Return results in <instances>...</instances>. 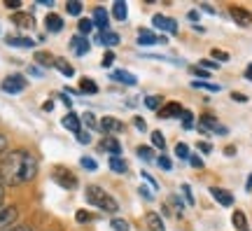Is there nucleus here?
<instances>
[{
	"mask_svg": "<svg viewBox=\"0 0 252 231\" xmlns=\"http://www.w3.org/2000/svg\"><path fill=\"white\" fill-rule=\"evenodd\" d=\"M37 175V157L31 150H9L0 157V178L5 187L26 185Z\"/></svg>",
	"mask_w": 252,
	"mask_h": 231,
	"instance_id": "nucleus-1",
	"label": "nucleus"
},
{
	"mask_svg": "<svg viewBox=\"0 0 252 231\" xmlns=\"http://www.w3.org/2000/svg\"><path fill=\"white\" fill-rule=\"evenodd\" d=\"M84 198H87V203L94 205V208H98L103 213H110V215H117L119 213V203L112 198V196L98 185H89L87 187V192H84Z\"/></svg>",
	"mask_w": 252,
	"mask_h": 231,
	"instance_id": "nucleus-2",
	"label": "nucleus"
},
{
	"mask_svg": "<svg viewBox=\"0 0 252 231\" xmlns=\"http://www.w3.org/2000/svg\"><path fill=\"white\" fill-rule=\"evenodd\" d=\"M0 87H2V91H5V94H21V91L28 87V82H26V77H24V75H17V72H14V75H7V77L2 80V84H0Z\"/></svg>",
	"mask_w": 252,
	"mask_h": 231,
	"instance_id": "nucleus-3",
	"label": "nucleus"
},
{
	"mask_svg": "<svg viewBox=\"0 0 252 231\" xmlns=\"http://www.w3.org/2000/svg\"><path fill=\"white\" fill-rule=\"evenodd\" d=\"M17 217H19L17 205H0V231L12 229L14 222H17Z\"/></svg>",
	"mask_w": 252,
	"mask_h": 231,
	"instance_id": "nucleus-4",
	"label": "nucleus"
},
{
	"mask_svg": "<svg viewBox=\"0 0 252 231\" xmlns=\"http://www.w3.org/2000/svg\"><path fill=\"white\" fill-rule=\"evenodd\" d=\"M54 182H59L63 189H75V187H77V175H72L68 168H56Z\"/></svg>",
	"mask_w": 252,
	"mask_h": 231,
	"instance_id": "nucleus-5",
	"label": "nucleus"
},
{
	"mask_svg": "<svg viewBox=\"0 0 252 231\" xmlns=\"http://www.w3.org/2000/svg\"><path fill=\"white\" fill-rule=\"evenodd\" d=\"M154 28H159V31H166V33H171V35H175L178 33V21L171 17H163V14H154L152 19Z\"/></svg>",
	"mask_w": 252,
	"mask_h": 231,
	"instance_id": "nucleus-6",
	"label": "nucleus"
},
{
	"mask_svg": "<svg viewBox=\"0 0 252 231\" xmlns=\"http://www.w3.org/2000/svg\"><path fill=\"white\" fill-rule=\"evenodd\" d=\"M98 129L100 131H105V133H122L124 131V122H119V119H115V117H103L98 122Z\"/></svg>",
	"mask_w": 252,
	"mask_h": 231,
	"instance_id": "nucleus-7",
	"label": "nucleus"
},
{
	"mask_svg": "<svg viewBox=\"0 0 252 231\" xmlns=\"http://www.w3.org/2000/svg\"><path fill=\"white\" fill-rule=\"evenodd\" d=\"M210 196H213L220 205H224V208L234 205V194L226 192V189H222V187H210Z\"/></svg>",
	"mask_w": 252,
	"mask_h": 231,
	"instance_id": "nucleus-8",
	"label": "nucleus"
},
{
	"mask_svg": "<svg viewBox=\"0 0 252 231\" xmlns=\"http://www.w3.org/2000/svg\"><path fill=\"white\" fill-rule=\"evenodd\" d=\"M201 131H213V133H217V135H224L226 133L224 126H220V122H217L215 117H210V115L201 117Z\"/></svg>",
	"mask_w": 252,
	"mask_h": 231,
	"instance_id": "nucleus-9",
	"label": "nucleus"
},
{
	"mask_svg": "<svg viewBox=\"0 0 252 231\" xmlns=\"http://www.w3.org/2000/svg\"><path fill=\"white\" fill-rule=\"evenodd\" d=\"M182 105L180 103H175V100H171V103H166V105H161V110H159V117L161 119H175V117H182Z\"/></svg>",
	"mask_w": 252,
	"mask_h": 231,
	"instance_id": "nucleus-10",
	"label": "nucleus"
},
{
	"mask_svg": "<svg viewBox=\"0 0 252 231\" xmlns=\"http://www.w3.org/2000/svg\"><path fill=\"white\" fill-rule=\"evenodd\" d=\"M159 42H166V37H163V35H154L152 31H145V28L138 33V45H140V47L159 45Z\"/></svg>",
	"mask_w": 252,
	"mask_h": 231,
	"instance_id": "nucleus-11",
	"label": "nucleus"
},
{
	"mask_svg": "<svg viewBox=\"0 0 252 231\" xmlns=\"http://www.w3.org/2000/svg\"><path fill=\"white\" fill-rule=\"evenodd\" d=\"M61 124H63V129H68V131H70V133H75V135L82 131V119L75 115V112H68V115L61 119Z\"/></svg>",
	"mask_w": 252,
	"mask_h": 231,
	"instance_id": "nucleus-12",
	"label": "nucleus"
},
{
	"mask_svg": "<svg viewBox=\"0 0 252 231\" xmlns=\"http://www.w3.org/2000/svg\"><path fill=\"white\" fill-rule=\"evenodd\" d=\"M229 14H231V19H234L238 26H250L252 24V14L243 7H231L229 9Z\"/></svg>",
	"mask_w": 252,
	"mask_h": 231,
	"instance_id": "nucleus-13",
	"label": "nucleus"
},
{
	"mask_svg": "<svg viewBox=\"0 0 252 231\" xmlns=\"http://www.w3.org/2000/svg\"><path fill=\"white\" fill-rule=\"evenodd\" d=\"M94 26H98L100 31H110V14L105 7L94 9Z\"/></svg>",
	"mask_w": 252,
	"mask_h": 231,
	"instance_id": "nucleus-14",
	"label": "nucleus"
},
{
	"mask_svg": "<svg viewBox=\"0 0 252 231\" xmlns=\"http://www.w3.org/2000/svg\"><path fill=\"white\" fill-rule=\"evenodd\" d=\"M70 47H72V52L77 54V56H84V54H89L91 45H89V40L84 35H75L70 37Z\"/></svg>",
	"mask_w": 252,
	"mask_h": 231,
	"instance_id": "nucleus-15",
	"label": "nucleus"
},
{
	"mask_svg": "<svg viewBox=\"0 0 252 231\" xmlns=\"http://www.w3.org/2000/svg\"><path fill=\"white\" fill-rule=\"evenodd\" d=\"M100 150H103V152H110L112 157H119V154H122V142H119L115 135H108L105 140L100 142Z\"/></svg>",
	"mask_w": 252,
	"mask_h": 231,
	"instance_id": "nucleus-16",
	"label": "nucleus"
},
{
	"mask_svg": "<svg viewBox=\"0 0 252 231\" xmlns=\"http://www.w3.org/2000/svg\"><path fill=\"white\" fill-rule=\"evenodd\" d=\"M112 80L119 82V84H128V87H135V84H138V77L128 70H115L112 72Z\"/></svg>",
	"mask_w": 252,
	"mask_h": 231,
	"instance_id": "nucleus-17",
	"label": "nucleus"
},
{
	"mask_svg": "<svg viewBox=\"0 0 252 231\" xmlns=\"http://www.w3.org/2000/svg\"><path fill=\"white\" fill-rule=\"evenodd\" d=\"M45 26H47V31L49 33H61L63 31V19L59 17V14H47V19H45Z\"/></svg>",
	"mask_w": 252,
	"mask_h": 231,
	"instance_id": "nucleus-18",
	"label": "nucleus"
},
{
	"mask_svg": "<svg viewBox=\"0 0 252 231\" xmlns=\"http://www.w3.org/2000/svg\"><path fill=\"white\" fill-rule=\"evenodd\" d=\"M145 222H147V229H150V231H166L163 220L157 213H147V215H145Z\"/></svg>",
	"mask_w": 252,
	"mask_h": 231,
	"instance_id": "nucleus-19",
	"label": "nucleus"
},
{
	"mask_svg": "<svg viewBox=\"0 0 252 231\" xmlns=\"http://www.w3.org/2000/svg\"><path fill=\"white\" fill-rule=\"evenodd\" d=\"M96 40H98L100 45H105V47H117L119 45V35L115 33V31H103Z\"/></svg>",
	"mask_w": 252,
	"mask_h": 231,
	"instance_id": "nucleus-20",
	"label": "nucleus"
},
{
	"mask_svg": "<svg viewBox=\"0 0 252 231\" xmlns=\"http://www.w3.org/2000/svg\"><path fill=\"white\" fill-rule=\"evenodd\" d=\"M5 42H7L9 47H21V49H31V47H35V42L37 40H31V37H7V40H5Z\"/></svg>",
	"mask_w": 252,
	"mask_h": 231,
	"instance_id": "nucleus-21",
	"label": "nucleus"
},
{
	"mask_svg": "<svg viewBox=\"0 0 252 231\" xmlns=\"http://www.w3.org/2000/svg\"><path fill=\"white\" fill-rule=\"evenodd\" d=\"M112 17L117 19V21H126V17H128V7H126L124 0H117V2L112 5Z\"/></svg>",
	"mask_w": 252,
	"mask_h": 231,
	"instance_id": "nucleus-22",
	"label": "nucleus"
},
{
	"mask_svg": "<svg viewBox=\"0 0 252 231\" xmlns=\"http://www.w3.org/2000/svg\"><path fill=\"white\" fill-rule=\"evenodd\" d=\"M54 68L56 70H61L65 77H72V75H75V68H72L65 59H59V56H54Z\"/></svg>",
	"mask_w": 252,
	"mask_h": 231,
	"instance_id": "nucleus-23",
	"label": "nucleus"
},
{
	"mask_svg": "<svg viewBox=\"0 0 252 231\" xmlns=\"http://www.w3.org/2000/svg\"><path fill=\"white\" fill-rule=\"evenodd\" d=\"M231 222H234V227L238 231H248V217H245L243 210H236V213L231 215Z\"/></svg>",
	"mask_w": 252,
	"mask_h": 231,
	"instance_id": "nucleus-24",
	"label": "nucleus"
},
{
	"mask_svg": "<svg viewBox=\"0 0 252 231\" xmlns=\"http://www.w3.org/2000/svg\"><path fill=\"white\" fill-rule=\"evenodd\" d=\"M110 170H115V173H126L128 170V164H126L122 157H110Z\"/></svg>",
	"mask_w": 252,
	"mask_h": 231,
	"instance_id": "nucleus-25",
	"label": "nucleus"
},
{
	"mask_svg": "<svg viewBox=\"0 0 252 231\" xmlns=\"http://www.w3.org/2000/svg\"><path fill=\"white\" fill-rule=\"evenodd\" d=\"M80 94H98V84L94 80H89V77H84L80 82Z\"/></svg>",
	"mask_w": 252,
	"mask_h": 231,
	"instance_id": "nucleus-26",
	"label": "nucleus"
},
{
	"mask_svg": "<svg viewBox=\"0 0 252 231\" xmlns=\"http://www.w3.org/2000/svg\"><path fill=\"white\" fill-rule=\"evenodd\" d=\"M77 31H80V35H89L91 31H94V19H80Z\"/></svg>",
	"mask_w": 252,
	"mask_h": 231,
	"instance_id": "nucleus-27",
	"label": "nucleus"
},
{
	"mask_svg": "<svg viewBox=\"0 0 252 231\" xmlns=\"http://www.w3.org/2000/svg\"><path fill=\"white\" fill-rule=\"evenodd\" d=\"M145 107H150V110H161V96H145Z\"/></svg>",
	"mask_w": 252,
	"mask_h": 231,
	"instance_id": "nucleus-28",
	"label": "nucleus"
},
{
	"mask_svg": "<svg viewBox=\"0 0 252 231\" xmlns=\"http://www.w3.org/2000/svg\"><path fill=\"white\" fill-rule=\"evenodd\" d=\"M152 145L157 150H166V138L161 135V131H152Z\"/></svg>",
	"mask_w": 252,
	"mask_h": 231,
	"instance_id": "nucleus-29",
	"label": "nucleus"
},
{
	"mask_svg": "<svg viewBox=\"0 0 252 231\" xmlns=\"http://www.w3.org/2000/svg\"><path fill=\"white\" fill-rule=\"evenodd\" d=\"M65 9H68V14H72V17H80L82 14V2L80 0H70V2L65 5Z\"/></svg>",
	"mask_w": 252,
	"mask_h": 231,
	"instance_id": "nucleus-30",
	"label": "nucleus"
},
{
	"mask_svg": "<svg viewBox=\"0 0 252 231\" xmlns=\"http://www.w3.org/2000/svg\"><path fill=\"white\" fill-rule=\"evenodd\" d=\"M82 122H84V126L91 129V131H96V129H98V122H96V117L91 115V112H84V115H82Z\"/></svg>",
	"mask_w": 252,
	"mask_h": 231,
	"instance_id": "nucleus-31",
	"label": "nucleus"
},
{
	"mask_svg": "<svg viewBox=\"0 0 252 231\" xmlns=\"http://www.w3.org/2000/svg\"><path fill=\"white\" fill-rule=\"evenodd\" d=\"M191 87H196V89H206V91H220V84H210V82H201V80H194L191 82Z\"/></svg>",
	"mask_w": 252,
	"mask_h": 231,
	"instance_id": "nucleus-32",
	"label": "nucleus"
},
{
	"mask_svg": "<svg viewBox=\"0 0 252 231\" xmlns=\"http://www.w3.org/2000/svg\"><path fill=\"white\" fill-rule=\"evenodd\" d=\"M35 61L40 63V66H54V56H49V54H45V52H37Z\"/></svg>",
	"mask_w": 252,
	"mask_h": 231,
	"instance_id": "nucleus-33",
	"label": "nucleus"
},
{
	"mask_svg": "<svg viewBox=\"0 0 252 231\" xmlns=\"http://www.w3.org/2000/svg\"><path fill=\"white\" fill-rule=\"evenodd\" d=\"M14 24H17V26H33V17H31V14H17V17H14Z\"/></svg>",
	"mask_w": 252,
	"mask_h": 231,
	"instance_id": "nucleus-34",
	"label": "nucleus"
},
{
	"mask_svg": "<svg viewBox=\"0 0 252 231\" xmlns=\"http://www.w3.org/2000/svg\"><path fill=\"white\" fill-rule=\"evenodd\" d=\"M175 154H178L180 159H189V157H191L189 145H185V142H178V145H175Z\"/></svg>",
	"mask_w": 252,
	"mask_h": 231,
	"instance_id": "nucleus-35",
	"label": "nucleus"
},
{
	"mask_svg": "<svg viewBox=\"0 0 252 231\" xmlns=\"http://www.w3.org/2000/svg\"><path fill=\"white\" fill-rule=\"evenodd\" d=\"M80 166H82V168H87V170H96V168H98V161L91 159V157H82Z\"/></svg>",
	"mask_w": 252,
	"mask_h": 231,
	"instance_id": "nucleus-36",
	"label": "nucleus"
},
{
	"mask_svg": "<svg viewBox=\"0 0 252 231\" xmlns=\"http://www.w3.org/2000/svg\"><path fill=\"white\" fill-rule=\"evenodd\" d=\"M138 157H140V159H145V161H154L152 147H145V145H140V147H138Z\"/></svg>",
	"mask_w": 252,
	"mask_h": 231,
	"instance_id": "nucleus-37",
	"label": "nucleus"
},
{
	"mask_svg": "<svg viewBox=\"0 0 252 231\" xmlns=\"http://www.w3.org/2000/svg\"><path fill=\"white\" fill-rule=\"evenodd\" d=\"M110 227H112V231H128V222H126V220H119V217H115Z\"/></svg>",
	"mask_w": 252,
	"mask_h": 231,
	"instance_id": "nucleus-38",
	"label": "nucleus"
},
{
	"mask_svg": "<svg viewBox=\"0 0 252 231\" xmlns=\"http://www.w3.org/2000/svg\"><path fill=\"white\" fill-rule=\"evenodd\" d=\"M180 119H182V126H185L187 131H189V129H191V126H194V115H191V112H187V110L182 112V117H180Z\"/></svg>",
	"mask_w": 252,
	"mask_h": 231,
	"instance_id": "nucleus-39",
	"label": "nucleus"
},
{
	"mask_svg": "<svg viewBox=\"0 0 252 231\" xmlns=\"http://www.w3.org/2000/svg\"><path fill=\"white\" fill-rule=\"evenodd\" d=\"M157 164H159V166H161L163 170H173V161L168 159V157H166V154H161V157H159V159H157Z\"/></svg>",
	"mask_w": 252,
	"mask_h": 231,
	"instance_id": "nucleus-40",
	"label": "nucleus"
},
{
	"mask_svg": "<svg viewBox=\"0 0 252 231\" xmlns=\"http://www.w3.org/2000/svg\"><path fill=\"white\" fill-rule=\"evenodd\" d=\"M182 194H185V198H187V205H194V194H191V187L189 185H182Z\"/></svg>",
	"mask_w": 252,
	"mask_h": 231,
	"instance_id": "nucleus-41",
	"label": "nucleus"
},
{
	"mask_svg": "<svg viewBox=\"0 0 252 231\" xmlns=\"http://www.w3.org/2000/svg\"><path fill=\"white\" fill-rule=\"evenodd\" d=\"M191 75H196V77H201V82L206 80V77H210V72L203 70L201 66H194V68H191Z\"/></svg>",
	"mask_w": 252,
	"mask_h": 231,
	"instance_id": "nucleus-42",
	"label": "nucleus"
},
{
	"mask_svg": "<svg viewBox=\"0 0 252 231\" xmlns=\"http://www.w3.org/2000/svg\"><path fill=\"white\" fill-rule=\"evenodd\" d=\"M112 63H115V54H112V52H105V56H103L100 66H103V68H110Z\"/></svg>",
	"mask_w": 252,
	"mask_h": 231,
	"instance_id": "nucleus-43",
	"label": "nucleus"
},
{
	"mask_svg": "<svg viewBox=\"0 0 252 231\" xmlns=\"http://www.w3.org/2000/svg\"><path fill=\"white\" fill-rule=\"evenodd\" d=\"M196 147H198L201 152H203V154L213 152V145H210V142H206V140H198V142H196Z\"/></svg>",
	"mask_w": 252,
	"mask_h": 231,
	"instance_id": "nucleus-44",
	"label": "nucleus"
},
{
	"mask_svg": "<svg viewBox=\"0 0 252 231\" xmlns=\"http://www.w3.org/2000/svg\"><path fill=\"white\" fill-rule=\"evenodd\" d=\"M77 140H80L82 145H89V142H91V133H87V131H80V133H77Z\"/></svg>",
	"mask_w": 252,
	"mask_h": 231,
	"instance_id": "nucleus-45",
	"label": "nucleus"
},
{
	"mask_svg": "<svg viewBox=\"0 0 252 231\" xmlns=\"http://www.w3.org/2000/svg\"><path fill=\"white\" fill-rule=\"evenodd\" d=\"M210 54L215 56L217 61H229V54H226V52H220V49H213V52H210Z\"/></svg>",
	"mask_w": 252,
	"mask_h": 231,
	"instance_id": "nucleus-46",
	"label": "nucleus"
},
{
	"mask_svg": "<svg viewBox=\"0 0 252 231\" xmlns=\"http://www.w3.org/2000/svg\"><path fill=\"white\" fill-rule=\"evenodd\" d=\"M201 68H203V70H215L217 63H215V61H208V59H203V61H201Z\"/></svg>",
	"mask_w": 252,
	"mask_h": 231,
	"instance_id": "nucleus-47",
	"label": "nucleus"
},
{
	"mask_svg": "<svg viewBox=\"0 0 252 231\" xmlns=\"http://www.w3.org/2000/svg\"><path fill=\"white\" fill-rule=\"evenodd\" d=\"M7 9H21V0H5Z\"/></svg>",
	"mask_w": 252,
	"mask_h": 231,
	"instance_id": "nucleus-48",
	"label": "nucleus"
},
{
	"mask_svg": "<svg viewBox=\"0 0 252 231\" xmlns=\"http://www.w3.org/2000/svg\"><path fill=\"white\" fill-rule=\"evenodd\" d=\"M189 164H191V166H194V168H203V161L198 159V157H194V154H191V157H189Z\"/></svg>",
	"mask_w": 252,
	"mask_h": 231,
	"instance_id": "nucleus-49",
	"label": "nucleus"
},
{
	"mask_svg": "<svg viewBox=\"0 0 252 231\" xmlns=\"http://www.w3.org/2000/svg\"><path fill=\"white\" fill-rule=\"evenodd\" d=\"M143 180H145V182H150V185H152L154 189H157V187H159V185H157V180H154L152 175H150V173H147V170H143Z\"/></svg>",
	"mask_w": 252,
	"mask_h": 231,
	"instance_id": "nucleus-50",
	"label": "nucleus"
},
{
	"mask_svg": "<svg viewBox=\"0 0 252 231\" xmlns=\"http://www.w3.org/2000/svg\"><path fill=\"white\" fill-rule=\"evenodd\" d=\"M133 124H135V129H138V131H145V129H147V124H145V119H140V117H135V119H133Z\"/></svg>",
	"mask_w": 252,
	"mask_h": 231,
	"instance_id": "nucleus-51",
	"label": "nucleus"
},
{
	"mask_svg": "<svg viewBox=\"0 0 252 231\" xmlns=\"http://www.w3.org/2000/svg\"><path fill=\"white\" fill-rule=\"evenodd\" d=\"M5 152H7V138H5V135L0 133V157H2Z\"/></svg>",
	"mask_w": 252,
	"mask_h": 231,
	"instance_id": "nucleus-52",
	"label": "nucleus"
},
{
	"mask_svg": "<svg viewBox=\"0 0 252 231\" xmlns=\"http://www.w3.org/2000/svg\"><path fill=\"white\" fill-rule=\"evenodd\" d=\"M5 231H33V229H31L28 224H14L12 229H5Z\"/></svg>",
	"mask_w": 252,
	"mask_h": 231,
	"instance_id": "nucleus-53",
	"label": "nucleus"
},
{
	"mask_svg": "<svg viewBox=\"0 0 252 231\" xmlns=\"http://www.w3.org/2000/svg\"><path fill=\"white\" fill-rule=\"evenodd\" d=\"M89 220H91L89 213H84V210H80V213H77V222H89Z\"/></svg>",
	"mask_w": 252,
	"mask_h": 231,
	"instance_id": "nucleus-54",
	"label": "nucleus"
},
{
	"mask_svg": "<svg viewBox=\"0 0 252 231\" xmlns=\"http://www.w3.org/2000/svg\"><path fill=\"white\" fill-rule=\"evenodd\" d=\"M231 98H234V100H238V103H248V96L238 94V91H234V94H231Z\"/></svg>",
	"mask_w": 252,
	"mask_h": 231,
	"instance_id": "nucleus-55",
	"label": "nucleus"
},
{
	"mask_svg": "<svg viewBox=\"0 0 252 231\" xmlns=\"http://www.w3.org/2000/svg\"><path fill=\"white\" fill-rule=\"evenodd\" d=\"M140 196L145 201H152V192H147V187H140Z\"/></svg>",
	"mask_w": 252,
	"mask_h": 231,
	"instance_id": "nucleus-56",
	"label": "nucleus"
},
{
	"mask_svg": "<svg viewBox=\"0 0 252 231\" xmlns=\"http://www.w3.org/2000/svg\"><path fill=\"white\" fill-rule=\"evenodd\" d=\"M2 198H5V182L0 178V205H2Z\"/></svg>",
	"mask_w": 252,
	"mask_h": 231,
	"instance_id": "nucleus-57",
	"label": "nucleus"
},
{
	"mask_svg": "<svg viewBox=\"0 0 252 231\" xmlns=\"http://www.w3.org/2000/svg\"><path fill=\"white\" fill-rule=\"evenodd\" d=\"M245 77H248V80L252 82V63H250V66H248V68H245Z\"/></svg>",
	"mask_w": 252,
	"mask_h": 231,
	"instance_id": "nucleus-58",
	"label": "nucleus"
},
{
	"mask_svg": "<svg viewBox=\"0 0 252 231\" xmlns=\"http://www.w3.org/2000/svg\"><path fill=\"white\" fill-rule=\"evenodd\" d=\"M224 154H226V157H234V154H236V147H226Z\"/></svg>",
	"mask_w": 252,
	"mask_h": 231,
	"instance_id": "nucleus-59",
	"label": "nucleus"
},
{
	"mask_svg": "<svg viewBox=\"0 0 252 231\" xmlns=\"http://www.w3.org/2000/svg\"><path fill=\"white\" fill-rule=\"evenodd\" d=\"M245 189H252V175L248 178V185H245Z\"/></svg>",
	"mask_w": 252,
	"mask_h": 231,
	"instance_id": "nucleus-60",
	"label": "nucleus"
}]
</instances>
